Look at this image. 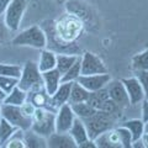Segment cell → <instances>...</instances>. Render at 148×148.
Here are the masks:
<instances>
[{"instance_id": "cell-46", "label": "cell", "mask_w": 148, "mask_h": 148, "mask_svg": "<svg viewBox=\"0 0 148 148\" xmlns=\"http://www.w3.org/2000/svg\"><path fill=\"white\" fill-rule=\"evenodd\" d=\"M0 147H1V145H0Z\"/></svg>"}, {"instance_id": "cell-31", "label": "cell", "mask_w": 148, "mask_h": 148, "mask_svg": "<svg viewBox=\"0 0 148 148\" xmlns=\"http://www.w3.org/2000/svg\"><path fill=\"white\" fill-rule=\"evenodd\" d=\"M22 72V67L17 64H6V63H0V75H6L12 78H20Z\"/></svg>"}, {"instance_id": "cell-40", "label": "cell", "mask_w": 148, "mask_h": 148, "mask_svg": "<svg viewBox=\"0 0 148 148\" xmlns=\"http://www.w3.org/2000/svg\"><path fill=\"white\" fill-rule=\"evenodd\" d=\"M131 148H146V147H145V143H143L142 138H140V140H137V141H135V142H132Z\"/></svg>"}, {"instance_id": "cell-32", "label": "cell", "mask_w": 148, "mask_h": 148, "mask_svg": "<svg viewBox=\"0 0 148 148\" xmlns=\"http://www.w3.org/2000/svg\"><path fill=\"white\" fill-rule=\"evenodd\" d=\"M115 130H116V133L119 136V140H120V143H121L122 148H131L132 142H133L131 132H130L126 127L121 126V125H120L117 128H115Z\"/></svg>"}, {"instance_id": "cell-1", "label": "cell", "mask_w": 148, "mask_h": 148, "mask_svg": "<svg viewBox=\"0 0 148 148\" xmlns=\"http://www.w3.org/2000/svg\"><path fill=\"white\" fill-rule=\"evenodd\" d=\"M54 30L62 41L67 43H75L83 32V22L74 14H66L59 20L54 21Z\"/></svg>"}, {"instance_id": "cell-23", "label": "cell", "mask_w": 148, "mask_h": 148, "mask_svg": "<svg viewBox=\"0 0 148 148\" xmlns=\"http://www.w3.org/2000/svg\"><path fill=\"white\" fill-rule=\"evenodd\" d=\"M121 126L126 127L132 135V140L133 142L140 140L142 135L145 133V122L142 121V119H132V120H127L121 123Z\"/></svg>"}, {"instance_id": "cell-42", "label": "cell", "mask_w": 148, "mask_h": 148, "mask_svg": "<svg viewBox=\"0 0 148 148\" xmlns=\"http://www.w3.org/2000/svg\"><path fill=\"white\" fill-rule=\"evenodd\" d=\"M5 98H6V92L4 91V90L0 89V104H3V103H4Z\"/></svg>"}, {"instance_id": "cell-4", "label": "cell", "mask_w": 148, "mask_h": 148, "mask_svg": "<svg viewBox=\"0 0 148 148\" xmlns=\"http://www.w3.org/2000/svg\"><path fill=\"white\" fill-rule=\"evenodd\" d=\"M18 88L27 92L43 89V79L38 64L34 61H27L22 67L21 75L18 78Z\"/></svg>"}, {"instance_id": "cell-33", "label": "cell", "mask_w": 148, "mask_h": 148, "mask_svg": "<svg viewBox=\"0 0 148 148\" xmlns=\"http://www.w3.org/2000/svg\"><path fill=\"white\" fill-rule=\"evenodd\" d=\"M18 84V79L17 78H12V77H6V75H0V89L4 90L9 94L14 88H16Z\"/></svg>"}, {"instance_id": "cell-5", "label": "cell", "mask_w": 148, "mask_h": 148, "mask_svg": "<svg viewBox=\"0 0 148 148\" xmlns=\"http://www.w3.org/2000/svg\"><path fill=\"white\" fill-rule=\"evenodd\" d=\"M56 112L48 109H36L32 116V126L31 130L40 136L49 137L53 132H56Z\"/></svg>"}, {"instance_id": "cell-15", "label": "cell", "mask_w": 148, "mask_h": 148, "mask_svg": "<svg viewBox=\"0 0 148 148\" xmlns=\"http://www.w3.org/2000/svg\"><path fill=\"white\" fill-rule=\"evenodd\" d=\"M72 83L73 82H64L61 83L58 89L56 90L53 95H51V106L57 111L58 108L62 105L68 104L69 95H71V89H72Z\"/></svg>"}, {"instance_id": "cell-44", "label": "cell", "mask_w": 148, "mask_h": 148, "mask_svg": "<svg viewBox=\"0 0 148 148\" xmlns=\"http://www.w3.org/2000/svg\"><path fill=\"white\" fill-rule=\"evenodd\" d=\"M145 132H148V121L145 123Z\"/></svg>"}, {"instance_id": "cell-22", "label": "cell", "mask_w": 148, "mask_h": 148, "mask_svg": "<svg viewBox=\"0 0 148 148\" xmlns=\"http://www.w3.org/2000/svg\"><path fill=\"white\" fill-rule=\"evenodd\" d=\"M24 141L26 148H47V138L40 136L31 128L24 131Z\"/></svg>"}, {"instance_id": "cell-43", "label": "cell", "mask_w": 148, "mask_h": 148, "mask_svg": "<svg viewBox=\"0 0 148 148\" xmlns=\"http://www.w3.org/2000/svg\"><path fill=\"white\" fill-rule=\"evenodd\" d=\"M57 4H59V5H63V4H66V3H68L69 0H54Z\"/></svg>"}, {"instance_id": "cell-9", "label": "cell", "mask_w": 148, "mask_h": 148, "mask_svg": "<svg viewBox=\"0 0 148 148\" xmlns=\"http://www.w3.org/2000/svg\"><path fill=\"white\" fill-rule=\"evenodd\" d=\"M82 63V75H90V74H100L106 73L105 63L101 61V58L91 52H84L80 56Z\"/></svg>"}, {"instance_id": "cell-2", "label": "cell", "mask_w": 148, "mask_h": 148, "mask_svg": "<svg viewBox=\"0 0 148 148\" xmlns=\"http://www.w3.org/2000/svg\"><path fill=\"white\" fill-rule=\"evenodd\" d=\"M42 30L46 34L47 38V46L46 48L53 51L54 53H69V54H78L80 53V48L75 43H67L62 41L59 37L56 35L54 30V21L53 20H46L42 22Z\"/></svg>"}, {"instance_id": "cell-39", "label": "cell", "mask_w": 148, "mask_h": 148, "mask_svg": "<svg viewBox=\"0 0 148 148\" xmlns=\"http://www.w3.org/2000/svg\"><path fill=\"white\" fill-rule=\"evenodd\" d=\"M12 0H0V15H3L4 11L6 10V8L10 5Z\"/></svg>"}, {"instance_id": "cell-10", "label": "cell", "mask_w": 148, "mask_h": 148, "mask_svg": "<svg viewBox=\"0 0 148 148\" xmlns=\"http://www.w3.org/2000/svg\"><path fill=\"white\" fill-rule=\"evenodd\" d=\"M75 114L72 109V106L69 104H64L61 108H58L56 111V132L59 133H66L69 131V128L72 127V125L75 120Z\"/></svg>"}, {"instance_id": "cell-28", "label": "cell", "mask_w": 148, "mask_h": 148, "mask_svg": "<svg viewBox=\"0 0 148 148\" xmlns=\"http://www.w3.org/2000/svg\"><path fill=\"white\" fill-rule=\"evenodd\" d=\"M132 69L137 71H148V48L135 54L131 59Z\"/></svg>"}, {"instance_id": "cell-17", "label": "cell", "mask_w": 148, "mask_h": 148, "mask_svg": "<svg viewBox=\"0 0 148 148\" xmlns=\"http://www.w3.org/2000/svg\"><path fill=\"white\" fill-rule=\"evenodd\" d=\"M68 133L72 136V138L74 140V142L77 143V147L79 148V146L82 143H84L85 141L89 140V132H88V128L85 126L84 121L79 117H75L74 122L72 125V127L69 128Z\"/></svg>"}, {"instance_id": "cell-30", "label": "cell", "mask_w": 148, "mask_h": 148, "mask_svg": "<svg viewBox=\"0 0 148 148\" xmlns=\"http://www.w3.org/2000/svg\"><path fill=\"white\" fill-rule=\"evenodd\" d=\"M3 147H5V148H26L25 141H24V131L18 128L6 141V143Z\"/></svg>"}, {"instance_id": "cell-35", "label": "cell", "mask_w": 148, "mask_h": 148, "mask_svg": "<svg viewBox=\"0 0 148 148\" xmlns=\"http://www.w3.org/2000/svg\"><path fill=\"white\" fill-rule=\"evenodd\" d=\"M10 32L11 31L9 30L8 26L5 25L4 17L0 15V46L9 41V38H10Z\"/></svg>"}, {"instance_id": "cell-12", "label": "cell", "mask_w": 148, "mask_h": 148, "mask_svg": "<svg viewBox=\"0 0 148 148\" xmlns=\"http://www.w3.org/2000/svg\"><path fill=\"white\" fill-rule=\"evenodd\" d=\"M111 80V75L106 73H100V74H90V75H80L78 78V83L85 88L86 90H89L90 92L101 90L109 84V82Z\"/></svg>"}, {"instance_id": "cell-7", "label": "cell", "mask_w": 148, "mask_h": 148, "mask_svg": "<svg viewBox=\"0 0 148 148\" xmlns=\"http://www.w3.org/2000/svg\"><path fill=\"white\" fill-rule=\"evenodd\" d=\"M27 3L26 0H12L10 5L4 11L3 17L5 21V25L11 32H16L20 29L22 17L25 15Z\"/></svg>"}, {"instance_id": "cell-11", "label": "cell", "mask_w": 148, "mask_h": 148, "mask_svg": "<svg viewBox=\"0 0 148 148\" xmlns=\"http://www.w3.org/2000/svg\"><path fill=\"white\" fill-rule=\"evenodd\" d=\"M105 89L109 94V98L112 100L120 109H125V108H127V106L131 105L130 104L126 89H125L121 80H112L111 79L109 82V84L105 86Z\"/></svg>"}, {"instance_id": "cell-27", "label": "cell", "mask_w": 148, "mask_h": 148, "mask_svg": "<svg viewBox=\"0 0 148 148\" xmlns=\"http://www.w3.org/2000/svg\"><path fill=\"white\" fill-rule=\"evenodd\" d=\"M17 130H18L17 127H15L9 121H6L5 119L0 117V145H1V147L5 145L6 141L17 131Z\"/></svg>"}, {"instance_id": "cell-19", "label": "cell", "mask_w": 148, "mask_h": 148, "mask_svg": "<svg viewBox=\"0 0 148 148\" xmlns=\"http://www.w3.org/2000/svg\"><path fill=\"white\" fill-rule=\"evenodd\" d=\"M27 100L32 103L37 109H48L52 110L56 112V110L51 106V95L47 94V91L43 89H38V90H34L27 92Z\"/></svg>"}, {"instance_id": "cell-29", "label": "cell", "mask_w": 148, "mask_h": 148, "mask_svg": "<svg viewBox=\"0 0 148 148\" xmlns=\"http://www.w3.org/2000/svg\"><path fill=\"white\" fill-rule=\"evenodd\" d=\"M82 75V63H80V56L77 59V62L68 69V71L62 74V83L64 82H75L78 78Z\"/></svg>"}, {"instance_id": "cell-24", "label": "cell", "mask_w": 148, "mask_h": 148, "mask_svg": "<svg viewBox=\"0 0 148 148\" xmlns=\"http://www.w3.org/2000/svg\"><path fill=\"white\" fill-rule=\"evenodd\" d=\"M27 101V91L22 90L21 88H14V89L6 94V98L4 100L3 104H9V105H15V106H21L24 103Z\"/></svg>"}, {"instance_id": "cell-25", "label": "cell", "mask_w": 148, "mask_h": 148, "mask_svg": "<svg viewBox=\"0 0 148 148\" xmlns=\"http://www.w3.org/2000/svg\"><path fill=\"white\" fill-rule=\"evenodd\" d=\"M78 58H79L78 54L58 53L57 54V64H56V69H58L61 74H64L74 63L77 62Z\"/></svg>"}, {"instance_id": "cell-20", "label": "cell", "mask_w": 148, "mask_h": 148, "mask_svg": "<svg viewBox=\"0 0 148 148\" xmlns=\"http://www.w3.org/2000/svg\"><path fill=\"white\" fill-rule=\"evenodd\" d=\"M90 91L86 90L80 83L77 80L72 83V89H71V95H69L68 104H78V103H86L89 100Z\"/></svg>"}, {"instance_id": "cell-14", "label": "cell", "mask_w": 148, "mask_h": 148, "mask_svg": "<svg viewBox=\"0 0 148 148\" xmlns=\"http://www.w3.org/2000/svg\"><path fill=\"white\" fill-rule=\"evenodd\" d=\"M98 148H122L120 143L119 136L116 133V130H106L103 133L94 138Z\"/></svg>"}, {"instance_id": "cell-37", "label": "cell", "mask_w": 148, "mask_h": 148, "mask_svg": "<svg viewBox=\"0 0 148 148\" xmlns=\"http://www.w3.org/2000/svg\"><path fill=\"white\" fill-rule=\"evenodd\" d=\"M142 108H141V115H142V121L143 122H147L148 121V99H145L142 101Z\"/></svg>"}, {"instance_id": "cell-8", "label": "cell", "mask_w": 148, "mask_h": 148, "mask_svg": "<svg viewBox=\"0 0 148 148\" xmlns=\"http://www.w3.org/2000/svg\"><path fill=\"white\" fill-rule=\"evenodd\" d=\"M1 117L22 131H27L32 126V119L22 112L20 106L1 104Z\"/></svg>"}, {"instance_id": "cell-16", "label": "cell", "mask_w": 148, "mask_h": 148, "mask_svg": "<svg viewBox=\"0 0 148 148\" xmlns=\"http://www.w3.org/2000/svg\"><path fill=\"white\" fill-rule=\"evenodd\" d=\"M47 148H78L72 136L68 132L59 133L53 132L47 137Z\"/></svg>"}, {"instance_id": "cell-26", "label": "cell", "mask_w": 148, "mask_h": 148, "mask_svg": "<svg viewBox=\"0 0 148 148\" xmlns=\"http://www.w3.org/2000/svg\"><path fill=\"white\" fill-rule=\"evenodd\" d=\"M69 105L72 106V109L74 111V114H75V116L82 119V120L92 116V115L98 111L88 103H78V104H69Z\"/></svg>"}, {"instance_id": "cell-41", "label": "cell", "mask_w": 148, "mask_h": 148, "mask_svg": "<svg viewBox=\"0 0 148 148\" xmlns=\"http://www.w3.org/2000/svg\"><path fill=\"white\" fill-rule=\"evenodd\" d=\"M141 138H142L143 143H145V147L148 148V132H145V133H143Z\"/></svg>"}, {"instance_id": "cell-18", "label": "cell", "mask_w": 148, "mask_h": 148, "mask_svg": "<svg viewBox=\"0 0 148 148\" xmlns=\"http://www.w3.org/2000/svg\"><path fill=\"white\" fill-rule=\"evenodd\" d=\"M42 79H43L45 90L47 91L48 95H53L62 83V74L59 73L58 69L54 68V69H51V71L43 72Z\"/></svg>"}, {"instance_id": "cell-38", "label": "cell", "mask_w": 148, "mask_h": 148, "mask_svg": "<svg viewBox=\"0 0 148 148\" xmlns=\"http://www.w3.org/2000/svg\"><path fill=\"white\" fill-rule=\"evenodd\" d=\"M79 148H98V147H96L95 141L92 140V138H89V140L85 141L84 143H82L79 146Z\"/></svg>"}, {"instance_id": "cell-34", "label": "cell", "mask_w": 148, "mask_h": 148, "mask_svg": "<svg viewBox=\"0 0 148 148\" xmlns=\"http://www.w3.org/2000/svg\"><path fill=\"white\" fill-rule=\"evenodd\" d=\"M136 78L140 82V84L142 85V89L145 91L146 99H148V71H137L135 72Z\"/></svg>"}, {"instance_id": "cell-45", "label": "cell", "mask_w": 148, "mask_h": 148, "mask_svg": "<svg viewBox=\"0 0 148 148\" xmlns=\"http://www.w3.org/2000/svg\"><path fill=\"white\" fill-rule=\"evenodd\" d=\"M0 117H1V104H0Z\"/></svg>"}, {"instance_id": "cell-3", "label": "cell", "mask_w": 148, "mask_h": 148, "mask_svg": "<svg viewBox=\"0 0 148 148\" xmlns=\"http://www.w3.org/2000/svg\"><path fill=\"white\" fill-rule=\"evenodd\" d=\"M14 46H22V47H32L36 49H43L47 46L46 34L41 26L34 25L18 34L11 40Z\"/></svg>"}, {"instance_id": "cell-36", "label": "cell", "mask_w": 148, "mask_h": 148, "mask_svg": "<svg viewBox=\"0 0 148 148\" xmlns=\"http://www.w3.org/2000/svg\"><path fill=\"white\" fill-rule=\"evenodd\" d=\"M20 108H21V110H22V112H24V114L26 115V116L31 117V119H32V116H34L35 111H36V109H37L36 106H35L34 104H32V103H30L29 100H27L26 103L22 104V105L20 106Z\"/></svg>"}, {"instance_id": "cell-13", "label": "cell", "mask_w": 148, "mask_h": 148, "mask_svg": "<svg viewBox=\"0 0 148 148\" xmlns=\"http://www.w3.org/2000/svg\"><path fill=\"white\" fill-rule=\"evenodd\" d=\"M121 82L125 86V89H126L130 104L131 105H138L146 99V95H145V91L142 89V85L140 84V82H138V79L136 77L123 78V79H121Z\"/></svg>"}, {"instance_id": "cell-21", "label": "cell", "mask_w": 148, "mask_h": 148, "mask_svg": "<svg viewBox=\"0 0 148 148\" xmlns=\"http://www.w3.org/2000/svg\"><path fill=\"white\" fill-rule=\"evenodd\" d=\"M37 64H38L41 73L54 69L56 64H57V53H54L53 51H51V49L43 48L40 54V59H38V62H37Z\"/></svg>"}, {"instance_id": "cell-6", "label": "cell", "mask_w": 148, "mask_h": 148, "mask_svg": "<svg viewBox=\"0 0 148 148\" xmlns=\"http://www.w3.org/2000/svg\"><path fill=\"white\" fill-rule=\"evenodd\" d=\"M85 123V126L89 132V137L94 138L96 136H99L100 133H103L106 130H110L112 126V114L110 112H105V111H100L98 110L92 116L84 119L83 120Z\"/></svg>"}]
</instances>
